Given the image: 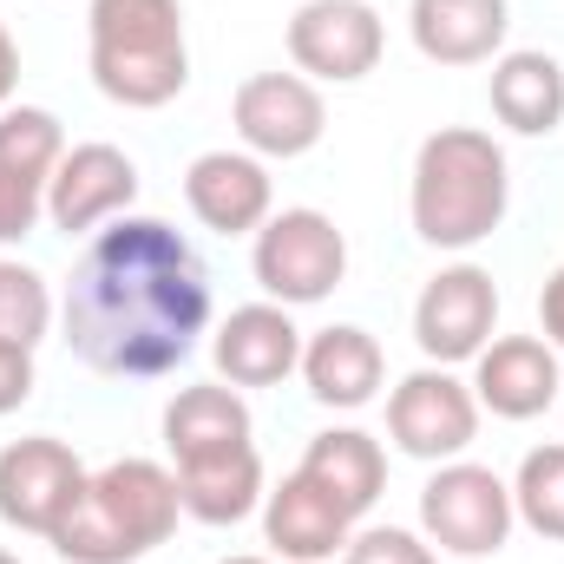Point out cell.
<instances>
[{
    "instance_id": "cell-5",
    "label": "cell",
    "mask_w": 564,
    "mask_h": 564,
    "mask_svg": "<svg viewBox=\"0 0 564 564\" xmlns=\"http://www.w3.org/2000/svg\"><path fill=\"white\" fill-rule=\"evenodd\" d=\"M512 525H519L512 486L492 466H479V459H446V466H433V479L421 486L426 545H440L453 558H499Z\"/></svg>"
},
{
    "instance_id": "cell-20",
    "label": "cell",
    "mask_w": 564,
    "mask_h": 564,
    "mask_svg": "<svg viewBox=\"0 0 564 564\" xmlns=\"http://www.w3.org/2000/svg\"><path fill=\"white\" fill-rule=\"evenodd\" d=\"M512 26L506 0H414L408 7V33L433 66H486L499 59Z\"/></svg>"
},
{
    "instance_id": "cell-18",
    "label": "cell",
    "mask_w": 564,
    "mask_h": 564,
    "mask_svg": "<svg viewBox=\"0 0 564 564\" xmlns=\"http://www.w3.org/2000/svg\"><path fill=\"white\" fill-rule=\"evenodd\" d=\"M171 473H177L184 519H197V525H243L263 506V453H257V440L177 459Z\"/></svg>"
},
{
    "instance_id": "cell-10",
    "label": "cell",
    "mask_w": 564,
    "mask_h": 564,
    "mask_svg": "<svg viewBox=\"0 0 564 564\" xmlns=\"http://www.w3.org/2000/svg\"><path fill=\"white\" fill-rule=\"evenodd\" d=\"M499 328V289L479 263H453L421 289L414 302V341L433 368H459V361H479V348L492 341Z\"/></svg>"
},
{
    "instance_id": "cell-14",
    "label": "cell",
    "mask_w": 564,
    "mask_h": 564,
    "mask_svg": "<svg viewBox=\"0 0 564 564\" xmlns=\"http://www.w3.org/2000/svg\"><path fill=\"white\" fill-rule=\"evenodd\" d=\"M558 348L545 335H492L473 361V401L492 421H539L545 408H558Z\"/></svg>"
},
{
    "instance_id": "cell-11",
    "label": "cell",
    "mask_w": 564,
    "mask_h": 564,
    "mask_svg": "<svg viewBox=\"0 0 564 564\" xmlns=\"http://www.w3.org/2000/svg\"><path fill=\"white\" fill-rule=\"evenodd\" d=\"M59 158H66V132L46 106H7L0 112V243L33 237Z\"/></svg>"
},
{
    "instance_id": "cell-28",
    "label": "cell",
    "mask_w": 564,
    "mask_h": 564,
    "mask_svg": "<svg viewBox=\"0 0 564 564\" xmlns=\"http://www.w3.org/2000/svg\"><path fill=\"white\" fill-rule=\"evenodd\" d=\"M539 328H545V341L564 355V263L545 276V289H539Z\"/></svg>"
},
{
    "instance_id": "cell-2",
    "label": "cell",
    "mask_w": 564,
    "mask_h": 564,
    "mask_svg": "<svg viewBox=\"0 0 564 564\" xmlns=\"http://www.w3.org/2000/svg\"><path fill=\"white\" fill-rule=\"evenodd\" d=\"M506 204H512V164H506V144L492 132L440 126L414 151L408 210H414V237L421 243L473 250V243H486L506 224Z\"/></svg>"
},
{
    "instance_id": "cell-31",
    "label": "cell",
    "mask_w": 564,
    "mask_h": 564,
    "mask_svg": "<svg viewBox=\"0 0 564 564\" xmlns=\"http://www.w3.org/2000/svg\"><path fill=\"white\" fill-rule=\"evenodd\" d=\"M0 564H20V558H13V552H0Z\"/></svg>"
},
{
    "instance_id": "cell-25",
    "label": "cell",
    "mask_w": 564,
    "mask_h": 564,
    "mask_svg": "<svg viewBox=\"0 0 564 564\" xmlns=\"http://www.w3.org/2000/svg\"><path fill=\"white\" fill-rule=\"evenodd\" d=\"M53 328V289L20 257H0V348H40Z\"/></svg>"
},
{
    "instance_id": "cell-3",
    "label": "cell",
    "mask_w": 564,
    "mask_h": 564,
    "mask_svg": "<svg viewBox=\"0 0 564 564\" xmlns=\"http://www.w3.org/2000/svg\"><path fill=\"white\" fill-rule=\"evenodd\" d=\"M177 519H184V499L171 466L112 459L86 473V492L73 499V512L53 525L46 545L66 564H139L177 532Z\"/></svg>"
},
{
    "instance_id": "cell-17",
    "label": "cell",
    "mask_w": 564,
    "mask_h": 564,
    "mask_svg": "<svg viewBox=\"0 0 564 564\" xmlns=\"http://www.w3.org/2000/svg\"><path fill=\"white\" fill-rule=\"evenodd\" d=\"M263 539L282 564H328L348 552L355 519L302 473H289L276 492H263Z\"/></svg>"
},
{
    "instance_id": "cell-21",
    "label": "cell",
    "mask_w": 564,
    "mask_h": 564,
    "mask_svg": "<svg viewBox=\"0 0 564 564\" xmlns=\"http://www.w3.org/2000/svg\"><path fill=\"white\" fill-rule=\"evenodd\" d=\"M295 473L315 479L348 519L375 512V499L388 492V453H381V440L361 433V426H328V433H315Z\"/></svg>"
},
{
    "instance_id": "cell-6",
    "label": "cell",
    "mask_w": 564,
    "mask_h": 564,
    "mask_svg": "<svg viewBox=\"0 0 564 564\" xmlns=\"http://www.w3.org/2000/svg\"><path fill=\"white\" fill-rule=\"evenodd\" d=\"M250 270L263 282V295L282 308H308V302H328L341 276H348V237L335 230L328 210H276L263 230H257V250H250Z\"/></svg>"
},
{
    "instance_id": "cell-22",
    "label": "cell",
    "mask_w": 564,
    "mask_h": 564,
    "mask_svg": "<svg viewBox=\"0 0 564 564\" xmlns=\"http://www.w3.org/2000/svg\"><path fill=\"white\" fill-rule=\"evenodd\" d=\"M492 119L519 139H552L564 126V66L552 53H499L492 59Z\"/></svg>"
},
{
    "instance_id": "cell-1",
    "label": "cell",
    "mask_w": 564,
    "mask_h": 564,
    "mask_svg": "<svg viewBox=\"0 0 564 564\" xmlns=\"http://www.w3.org/2000/svg\"><path fill=\"white\" fill-rule=\"evenodd\" d=\"M66 348L106 381H158L210 328V270L164 217H112L66 276Z\"/></svg>"
},
{
    "instance_id": "cell-9",
    "label": "cell",
    "mask_w": 564,
    "mask_h": 564,
    "mask_svg": "<svg viewBox=\"0 0 564 564\" xmlns=\"http://www.w3.org/2000/svg\"><path fill=\"white\" fill-rule=\"evenodd\" d=\"M86 492V466L66 440L53 433H26L13 446H0V519L13 532L53 539V525L73 512V499Z\"/></svg>"
},
{
    "instance_id": "cell-32",
    "label": "cell",
    "mask_w": 564,
    "mask_h": 564,
    "mask_svg": "<svg viewBox=\"0 0 564 564\" xmlns=\"http://www.w3.org/2000/svg\"><path fill=\"white\" fill-rule=\"evenodd\" d=\"M558 401H564V394H558Z\"/></svg>"
},
{
    "instance_id": "cell-8",
    "label": "cell",
    "mask_w": 564,
    "mask_h": 564,
    "mask_svg": "<svg viewBox=\"0 0 564 564\" xmlns=\"http://www.w3.org/2000/svg\"><path fill=\"white\" fill-rule=\"evenodd\" d=\"M388 440H394L408 459H426V466L459 459V453L479 440L473 381H459L453 368H414V375L388 394Z\"/></svg>"
},
{
    "instance_id": "cell-29",
    "label": "cell",
    "mask_w": 564,
    "mask_h": 564,
    "mask_svg": "<svg viewBox=\"0 0 564 564\" xmlns=\"http://www.w3.org/2000/svg\"><path fill=\"white\" fill-rule=\"evenodd\" d=\"M13 86H20V46H13V33L0 26V112H7V99H13Z\"/></svg>"
},
{
    "instance_id": "cell-13",
    "label": "cell",
    "mask_w": 564,
    "mask_h": 564,
    "mask_svg": "<svg viewBox=\"0 0 564 564\" xmlns=\"http://www.w3.org/2000/svg\"><path fill=\"white\" fill-rule=\"evenodd\" d=\"M132 197H139V164L119 144H106V139L66 144V158H59V171L46 184V217L66 237H93L99 224L126 217Z\"/></svg>"
},
{
    "instance_id": "cell-23",
    "label": "cell",
    "mask_w": 564,
    "mask_h": 564,
    "mask_svg": "<svg viewBox=\"0 0 564 564\" xmlns=\"http://www.w3.org/2000/svg\"><path fill=\"white\" fill-rule=\"evenodd\" d=\"M250 440V408L237 388H177V401L164 408V446L171 466L197 459V453H224Z\"/></svg>"
},
{
    "instance_id": "cell-30",
    "label": "cell",
    "mask_w": 564,
    "mask_h": 564,
    "mask_svg": "<svg viewBox=\"0 0 564 564\" xmlns=\"http://www.w3.org/2000/svg\"><path fill=\"white\" fill-rule=\"evenodd\" d=\"M217 564H270V558H217Z\"/></svg>"
},
{
    "instance_id": "cell-4",
    "label": "cell",
    "mask_w": 564,
    "mask_h": 564,
    "mask_svg": "<svg viewBox=\"0 0 564 564\" xmlns=\"http://www.w3.org/2000/svg\"><path fill=\"white\" fill-rule=\"evenodd\" d=\"M86 66H93V86L126 112L171 106L191 86L184 7L177 0H93Z\"/></svg>"
},
{
    "instance_id": "cell-15",
    "label": "cell",
    "mask_w": 564,
    "mask_h": 564,
    "mask_svg": "<svg viewBox=\"0 0 564 564\" xmlns=\"http://www.w3.org/2000/svg\"><path fill=\"white\" fill-rule=\"evenodd\" d=\"M184 204L217 237H257L276 217V191L257 151H204L184 171Z\"/></svg>"
},
{
    "instance_id": "cell-7",
    "label": "cell",
    "mask_w": 564,
    "mask_h": 564,
    "mask_svg": "<svg viewBox=\"0 0 564 564\" xmlns=\"http://www.w3.org/2000/svg\"><path fill=\"white\" fill-rule=\"evenodd\" d=\"M381 53H388V26L368 0H302L289 13V59L302 79L355 86L381 66Z\"/></svg>"
},
{
    "instance_id": "cell-27",
    "label": "cell",
    "mask_w": 564,
    "mask_h": 564,
    "mask_svg": "<svg viewBox=\"0 0 564 564\" xmlns=\"http://www.w3.org/2000/svg\"><path fill=\"white\" fill-rule=\"evenodd\" d=\"M33 401V355L26 348H0V414Z\"/></svg>"
},
{
    "instance_id": "cell-24",
    "label": "cell",
    "mask_w": 564,
    "mask_h": 564,
    "mask_svg": "<svg viewBox=\"0 0 564 564\" xmlns=\"http://www.w3.org/2000/svg\"><path fill=\"white\" fill-rule=\"evenodd\" d=\"M512 512H519L539 539L564 545V440H552V446H532V453L519 459V479H512Z\"/></svg>"
},
{
    "instance_id": "cell-26",
    "label": "cell",
    "mask_w": 564,
    "mask_h": 564,
    "mask_svg": "<svg viewBox=\"0 0 564 564\" xmlns=\"http://www.w3.org/2000/svg\"><path fill=\"white\" fill-rule=\"evenodd\" d=\"M341 564H440V552L414 532H401V525H368V532L348 539Z\"/></svg>"
},
{
    "instance_id": "cell-16",
    "label": "cell",
    "mask_w": 564,
    "mask_h": 564,
    "mask_svg": "<svg viewBox=\"0 0 564 564\" xmlns=\"http://www.w3.org/2000/svg\"><path fill=\"white\" fill-rule=\"evenodd\" d=\"M210 355L230 388H276L302 368V328L289 322L282 302H243L224 315Z\"/></svg>"
},
{
    "instance_id": "cell-12",
    "label": "cell",
    "mask_w": 564,
    "mask_h": 564,
    "mask_svg": "<svg viewBox=\"0 0 564 564\" xmlns=\"http://www.w3.org/2000/svg\"><path fill=\"white\" fill-rule=\"evenodd\" d=\"M230 126L257 158H302L328 132V106L302 73H250L230 99Z\"/></svg>"
},
{
    "instance_id": "cell-19",
    "label": "cell",
    "mask_w": 564,
    "mask_h": 564,
    "mask_svg": "<svg viewBox=\"0 0 564 564\" xmlns=\"http://www.w3.org/2000/svg\"><path fill=\"white\" fill-rule=\"evenodd\" d=\"M381 375H388L381 341H375L368 328H355V322H335V328H322V335L302 341V381H308V394H315L322 408H335V414L368 408V401L381 394Z\"/></svg>"
}]
</instances>
